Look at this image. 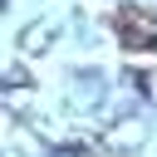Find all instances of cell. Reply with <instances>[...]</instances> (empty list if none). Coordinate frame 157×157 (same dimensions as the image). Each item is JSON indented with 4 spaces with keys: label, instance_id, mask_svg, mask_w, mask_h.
<instances>
[{
    "label": "cell",
    "instance_id": "obj_1",
    "mask_svg": "<svg viewBox=\"0 0 157 157\" xmlns=\"http://www.w3.org/2000/svg\"><path fill=\"white\" fill-rule=\"evenodd\" d=\"M118 39L123 49H157V29L142 10H118Z\"/></svg>",
    "mask_w": 157,
    "mask_h": 157
}]
</instances>
